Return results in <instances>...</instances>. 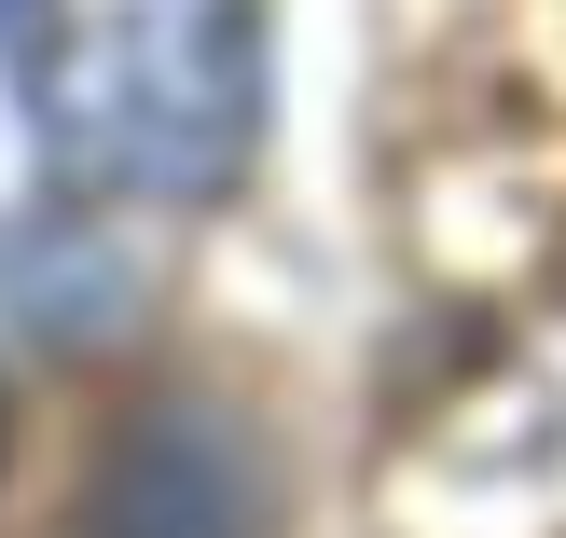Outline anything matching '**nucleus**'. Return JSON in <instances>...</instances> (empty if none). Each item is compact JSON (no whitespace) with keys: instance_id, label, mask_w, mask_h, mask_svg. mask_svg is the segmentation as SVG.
I'll use <instances>...</instances> for the list:
<instances>
[{"instance_id":"f257e3e1","label":"nucleus","mask_w":566,"mask_h":538,"mask_svg":"<svg viewBox=\"0 0 566 538\" xmlns=\"http://www.w3.org/2000/svg\"><path fill=\"white\" fill-rule=\"evenodd\" d=\"M0 14H28V0H0Z\"/></svg>"}]
</instances>
